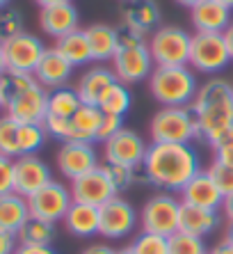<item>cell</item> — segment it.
Returning a JSON list of instances; mask_svg holds the SVG:
<instances>
[{
    "label": "cell",
    "mask_w": 233,
    "mask_h": 254,
    "mask_svg": "<svg viewBox=\"0 0 233 254\" xmlns=\"http://www.w3.org/2000/svg\"><path fill=\"white\" fill-rule=\"evenodd\" d=\"M199 165L201 160L192 144H167V142H151L142 163L146 184L165 192H181L187 181L201 170Z\"/></svg>",
    "instance_id": "cell-1"
},
{
    "label": "cell",
    "mask_w": 233,
    "mask_h": 254,
    "mask_svg": "<svg viewBox=\"0 0 233 254\" xmlns=\"http://www.w3.org/2000/svg\"><path fill=\"white\" fill-rule=\"evenodd\" d=\"M190 108L201 126V137L213 144L217 137L233 128V85L227 78H208L199 85Z\"/></svg>",
    "instance_id": "cell-2"
},
{
    "label": "cell",
    "mask_w": 233,
    "mask_h": 254,
    "mask_svg": "<svg viewBox=\"0 0 233 254\" xmlns=\"http://www.w3.org/2000/svg\"><path fill=\"white\" fill-rule=\"evenodd\" d=\"M0 89H2L5 115L18 119V122L44 124L48 113V89L39 85L35 73L7 71L0 78Z\"/></svg>",
    "instance_id": "cell-3"
},
{
    "label": "cell",
    "mask_w": 233,
    "mask_h": 254,
    "mask_svg": "<svg viewBox=\"0 0 233 254\" xmlns=\"http://www.w3.org/2000/svg\"><path fill=\"white\" fill-rule=\"evenodd\" d=\"M110 64L116 80L123 85L149 80V76L156 69V62L149 51V39L121 28L119 30V48H116L115 58L110 60Z\"/></svg>",
    "instance_id": "cell-4"
},
{
    "label": "cell",
    "mask_w": 233,
    "mask_h": 254,
    "mask_svg": "<svg viewBox=\"0 0 233 254\" xmlns=\"http://www.w3.org/2000/svg\"><path fill=\"white\" fill-rule=\"evenodd\" d=\"M199 80L190 66H156L149 76V92L160 108L192 106Z\"/></svg>",
    "instance_id": "cell-5"
},
{
    "label": "cell",
    "mask_w": 233,
    "mask_h": 254,
    "mask_svg": "<svg viewBox=\"0 0 233 254\" xmlns=\"http://www.w3.org/2000/svg\"><path fill=\"white\" fill-rule=\"evenodd\" d=\"M151 142L167 144H192L201 137V126L190 106L181 108H160L149 124Z\"/></svg>",
    "instance_id": "cell-6"
},
{
    "label": "cell",
    "mask_w": 233,
    "mask_h": 254,
    "mask_svg": "<svg viewBox=\"0 0 233 254\" xmlns=\"http://www.w3.org/2000/svg\"><path fill=\"white\" fill-rule=\"evenodd\" d=\"M192 35L178 25H160L149 37V51L156 66H185L190 62Z\"/></svg>",
    "instance_id": "cell-7"
},
{
    "label": "cell",
    "mask_w": 233,
    "mask_h": 254,
    "mask_svg": "<svg viewBox=\"0 0 233 254\" xmlns=\"http://www.w3.org/2000/svg\"><path fill=\"white\" fill-rule=\"evenodd\" d=\"M229 62H231V53L222 32H194L192 46H190V62H187V66L194 73L215 76L227 69Z\"/></svg>",
    "instance_id": "cell-8"
},
{
    "label": "cell",
    "mask_w": 233,
    "mask_h": 254,
    "mask_svg": "<svg viewBox=\"0 0 233 254\" xmlns=\"http://www.w3.org/2000/svg\"><path fill=\"white\" fill-rule=\"evenodd\" d=\"M178 218H181V199L174 197V192L160 190L144 201L140 211V227L142 231L169 238L178 231Z\"/></svg>",
    "instance_id": "cell-9"
},
{
    "label": "cell",
    "mask_w": 233,
    "mask_h": 254,
    "mask_svg": "<svg viewBox=\"0 0 233 254\" xmlns=\"http://www.w3.org/2000/svg\"><path fill=\"white\" fill-rule=\"evenodd\" d=\"M101 215V227L99 234L103 238H126L135 231V227L140 225V213L135 211V206L123 197H112L110 201H105L103 206H99Z\"/></svg>",
    "instance_id": "cell-10"
},
{
    "label": "cell",
    "mask_w": 233,
    "mask_h": 254,
    "mask_svg": "<svg viewBox=\"0 0 233 254\" xmlns=\"http://www.w3.org/2000/svg\"><path fill=\"white\" fill-rule=\"evenodd\" d=\"M71 204H73L71 188H66L64 184H59L55 179H53L48 186H44L41 190H37L32 197H28L30 215L48 220L53 225L59 222V220H64Z\"/></svg>",
    "instance_id": "cell-11"
},
{
    "label": "cell",
    "mask_w": 233,
    "mask_h": 254,
    "mask_svg": "<svg viewBox=\"0 0 233 254\" xmlns=\"http://www.w3.org/2000/svg\"><path fill=\"white\" fill-rule=\"evenodd\" d=\"M146 149H149V144L144 142V137L137 130L123 126L116 135L103 142V158L105 163H115V165L140 167L144 163Z\"/></svg>",
    "instance_id": "cell-12"
},
{
    "label": "cell",
    "mask_w": 233,
    "mask_h": 254,
    "mask_svg": "<svg viewBox=\"0 0 233 254\" xmlns=\"http://www.w3.org/2000/svg\"><path fill=\"white\" fill-rule=\"evenodd\" d=\"M5 60H7V71H16V73H35L37 64L41 62L46 46L39 37L30 35V32H21V35L7 39L5 44Z\"/></svg>",
    "instance_id": "cell-13"
},
{
    "label": "cell",
    "mask_w": 233,
    "mask_h": 254,
    "mask_svg": "<svg viewBox=\"0 0 233 254\" xmlns=\"http://www.w3.org/2000/svg\"><path fill=\"white\" fill-rule=\"evenodd\" d=\"M116 195H119V190L112 184V179L108 177L103 165L94 167L92 172L71 181V197H73V201H80V204L103 206L105 201H110Z\"/></svg>",
    "instance_id": "cell-14"
},
{
    "label": "cell",
    "mask_w": 233,
    "mask_h": 254,
    "mask_svg": "<svg viewBox=\"0 0 233 254\" xmlns=\"http://www.w3.org/2000/svg\"><path fill=\"white\" fill-rule=\"evenodd\" d=\"M55 165L69 181L92 172L94 167H99V154L94 149V142H62L55 154Z\"/></svg>",
    "instance_id": "cell-15"
},
{
    "label": "cell",
    "mask_w": 233,
    "mask_h": 254,
    "mask_svg": "<svg viewBox=\"0 0 233 254\" xmlns=\"http://www.w3.org/2000/svg\"><path fill=\"white\" fill-rule=\"evenodd\" d=\"M53 181V172L37 154L14 158V192L21 197H32L37 190L48 186Z\"/></svg>",
    "instance_id": "cell-16"
},
{
    "label": "cell",
    "mask_w": 233,
    "mask_h": 254,
    "mask_svg": "<svg viewBox=\"0 0 233 254\" xmlns=\"http://www.w3.org/2000/svg\"><path fill=\"white\" fill-rule=\"evenodd\" d=\"M119 16L123 28L146 39L160 28V7L156 0H126Z\"/></svg>",
    "instance_id": "cell-17"
},
{
    "label": "cell",
    "mask_w": 233,
    "mask_h": 254,
    "mask_svg": "<svg viewBox=\"0 0 233 254\" xmlns=\"http://www.w3.org/2000/svg\"><path fill=\"white\" fill-rule=\"evenodd\" d=\"M178 195H181L178 199L183 204L199 206V208H210V211H220L222 201H224V195L220 192V188H217V184L208 174V170H199Z\"/></svg>",
    "instance_id": "cell-18"
},
{
    "label": "cell",
    "mask_w": 233,
    "mask_h": 254,
    "mask_svg": "<svg viewBox=\"0 0 233 254\" xmlns=\"http://www.w3.org/2000/svg\"><path fill=\"white\" fill-rule=\"evenodd\" d=\"M39 28L44 35L59 39L73 30H80V16L73 2H62V5H51L39 9Z\"/></svg>",
    "instance_id": "cell-19"
},
{
    "label": "cell",
    "mask_w": 233,
    "mask_h": 254,
    "mask_svg": "<svg viewBox=\"0 0 233 254\" xmlns=\"http://www.w3.org/2000/svg\"><path fill=\"white\" fill-rule=\"evenodd\" d=\"M73 69H76V66L71 64V62H66V60L55 51V46H51V48H46L41 62L37 64L35 78L39 80V85H44L48 92H53V89H59V87H66V85H69L71 76H73Z\"/></svg>",
    "instance_id": "cell-20"
},
{
    "label": "cell",
    "mask_w": 233,
    "mask_h": 254,
    "mask_svg": "<svg viewBox=\"0 0 233 254\" xmlns=\"http://www.w3.org/2000/svg\"><path fill=\"white\" fill-rule=\"evenodd\" d=\"M231 12L233 9L217 0H201L190 9V21L194 25V32H224L233 23Z\"/></svg>",
    "instance_id": "cell-21"
},
{
    "label": "cell",
    "mask_w": 233,
    "mask_h": 254,
    "mask_svg": "<svg viewBox=\"0 0 233 254\" xmlns=\"http://www.w3.org/2000/svg\"><path fill=\"white\" fill-rule=\"evenodd\" d=\"M115 83H116V76L112 69H108V66H92V69H87L80 76V80H78V85H76V92L82 103L99 106L103 94Z\"/></svg>",
    "instance_id": "cell-22"
},
{
    "label": "cell",
    "mask_w": 233,
    "mask_h": 254,
    "mask_svg": "<svg viewBox=\"0 0 233 254\" xmlns=\"http://www.w3.org/2000/svg\"><path fill=\"white\" fill-rule=\"evenodd\" d=\"M220 211H210V208L190 206L181 201V218H178V231L192 234V236L206 238L215 234L220 227Z\"/></svg>",
    "instance_id": "cell-23"
},
{
    "label": "cell",
    "mask_w": 233,
    "mask_h": 254,
    "mask_svg": "<svg viewBox=\"0 0 233 254\" xmlns=\"http://www.w3.org/2000/svg\"><path fill=\"white\" fill-rule=\"evenodd\" d=\"M103 119V110L99 106L82 103L73 117H69V133L66 142H96L99 126Z\"/></svg>",
    "instance_id": "cell-24"
},
{
    "label": "cell",
    "mask_w": 233,
    "mask_h": 254,
    "mask_svg": "<svg viewBox=\"0 0 233 254\" xmlns=\"http://www.w3.org/2000/svg\"><path fill=\"white\" fill-rule=\"evenodd\" d=\"M64 227L69 234L78 238H92L99 234L101 227V215H99V206H92V204H80V201H73L69 206L64 215Z\"/></svg>",
    "instance_id": "cell-25"
},
{
    "label": "cell",
    "mask_w": 233,
    "mask_h": 254,
    "mask_svg": "<svg viewBox=\"0 0 233 254\" xmlns=\"http://www.w3.org/2000/svg\"><path fill=\"white\" fill-rule=\"evenodd\" d=\"M94 62H110L119 48V30L108 23H94L85 28Z\"/></svg>",
    "instance_id": "cell-26"
},
{
    "label": "cell",
    "mask_w": 233,
    "mask_h": 254,
    "mask_svg": "<svg viewBox=\"0 0 233 254\" xmlns=\"http://www.w3.org/2000/svg\"><path fill=\"white\" fill-rule=\"evenodd\" d=\"M28 218H30V206L25 197H21L18 192L0 195V229L16 236L18 229L25 225Z\"/></svg>",
    "instance_id": "cell-27"
},
{
    "label": "cell",
    "mask_w": 233,
    "mask_h": 254,
    "mask_svg": "<svg viewBox=\"0 0 233 254\" xmlns=\"http://www.w3.org/2000/svg\"><path fill=\"white\" fill-rule=\"evenodd\" d=\"M53 46L73 66H85L92 62V51H89V42H87L85 30H73L69 35L59 37V39H55Z\"/></svg>",
    "instance_id": "cell-28"
},
{
    "label": "cell",
    "mask_w": 233,
    "mask_h": 254,
    "mask_svg": "<svg viewBox=\"0 0 233 254\" xmlns=\"http://www.w3.org/2000/svg\"><path fill=\"white\" fill-rule=\"evenodd\" d=\"M82 106L80 96H78L76 87H59L48 92V113L46 117H62L69 119L76 115V110Z\"/></svg>",
    "instance_id": "cell-29"
},
{
    "label": "cell",
    "mask_w": 233,
    "mask_h": 254,
    "mask_svg": "<svg viewBox=\"0 0 233 254\" xmlns=\"http://www.w3.org/2000/svg\"><path fill=\"white\" fill-rule=\"evenodd\" d=\"M16 238H18V245H53L55 225L48 222V220L30 215V218L25 220V225L18 229Z\"/></svg>",
    "instance_id": "cell-30"
},
{
    "label": "cell",
    "mask_w": 233,
    "mask_h": 254,
    "mask_svg": "<svg viewBox=\"0 0 233 254\" xmlns=\"http://www.w3.org/2000/svg\"><path fill=\"white\" fill-rule=\"evenodd\" d=\"M130 103H133V96H130L128 85H123L116 80V83L103 94L99 108L105 115H119V117H123V115L130 110Z\"/></svg>",
    "instance_id": "cell-31"
},
{
    "label": "cell",
    "mask_w": 233,
    "mask_h": 254,
    "mask_svg": "<svg viewBox=\"0 0 233 254\" xmlns=\"http://www.w3.org/2000/svg\"><path fill=\"white\" fill-rule=\"evenodd\" d=\"M48 133L44 128V124H30V122H21V128H18V151L21 156H30L37 154L44 142H46ZM18 156V158H21Z\"/></svg>",
    "instance_id": "cell-32"
},
{
    "label": "cell",
    "mask_w": 233,
    "mask_h": 254,
    "mask_svg": "<svg viewBox=\"0 0 233 254\" xmlns=\"http://www.w3.org/2000/svg\"><path fill=\"white\" fill-rule=\"evenodd\" d=\"M18 128H21V122L9 115H2L0 117V154L9 156V158H18L21 151H18Z\"/></svg>",
    "instance_id": "cell-33"
},
{
    "label": "cell",
    "mask_w": 233,
    "mask_h": 254,
    "mask_svg": "<svg viewBox=\"0 0 233 254\" xmlns=\"http://www.w3.org/2000/svg\"><path fill=\"white\" fill-rule=\"evenodd\" d=\"M105 172H108V177L112 179V184L116 186V190L121 192V190L130 188L133 184H140V181H146L144 177V167H126V165H115V163H105Z\"/></svg>",
    "instance_id": "cell-34"
},
{
    "label": "cell",
    "mask_w": 233,
    "mask_h": 254,
    "mask_svg": "<svg viewBox=\"0 0 233 254\" xmlns=\"http://www.w3.org/2000/svg\"><path fill=\"white\" fill-rule=\"evenodd\" d=\"M169 254H208L204 238L185 234V231H176L169 236Z\"/></svg>",
    "instance_id": "cell-35"
},
{
    "label": "cell",
    "mask_w": 233,
    "mask_h": 254,
    "mask_svg": "<svg viewBox=\"0 0 233 254\" xmlns=\"http://www.w3.org/2000/svg\"><path fill=\"white\" fill-rule=\"evenodd\" d=\"M130 245L137 254H169V238L151 231H140Z\"/></svg>",
    "instance_id": "cell-36"
},
{
    "label": "cell",
    "mask_w": 233,
    "mask_h": 254,
    "mask_svg": "<svg viewBox=\"0 0 233 254\" xmlns=\"http://www.w3.org/2000/svg\"><path fill=\"white\" fill-rule=\"evenodd\" d=\"M23 32V14L16 7H5L0 9V42L5 44L7 39Z\"/></svg>",
    "instance_id": "cell-37"
},
{
    "label": "cell",
    "mask_w": 233,
    "mask_h": 254,
    "mask_svg": "<svg viewBox=\"0 0 233 254\" xmlns=\"http://www.w3.org/2000/svg\"><path fill=\"white\" fill-rule=\"evenodd\" d=\"M208 174L213 177V181L217 184V188H220L222 195L224 197L233 195V167L222 165V163L213 160V165L208 167Z\"/></svg>",
    "instance_id": "cell-38"
},
{
    "label": "cell",
    "mask_w": 233,
    "mask_h": 254,
    "mask_svg": "<svg viewBox=\"0 0 233 254\" xmlns=\"http://www.w3.org/2000/svg\"><path fill=\"white\" fill-rule=\"evenodd\" d=\"M210 147H213V160L233 167V128L227 130L222 137H217Z\"/></svg>",
    "instance_id": "cell-39"
},
{
    "label": "cell",
    "mask_w": 233,
    "mask_h": 254,
    "mask_svg": "<svg viewBox=\"0 0 233 254\" xmlns=\"http://www.w3.org/2000/svg\"><path fill=\"white\" fill-rule=\"evenodd\" d=\"M121 128H123V117H119V115H105V113H103V119H101L96 142L110 140V137L116 135V133H119Z\"/></svg>",
    "instance_id": "cell-40"
},
{
    "label": "cell",
    "mask_w": 233,
    "mask_h": 254,
    "mask_svg": "<svg viewBox=\"0 0 233 254\" xmlns=\"http://www.w3.org/2000/svg\"><path fill=\"white\" fill-rule=\"evenodd\" d=\"M14 192V158L0 154V195Z\"/></svg>",
    "instance_id": "cell-41"
},
{
    "label": "cell",
    "mask_w": 233,
    "mask_h": 254,
    "mask_svg": "<svg viewBox=\"0 0 233 254\" xmlns=\"http://www.w3.org/2000/svg\"><path fill=\"white\" fill-rule=\"evenodd\" d=\"M18 248V238L14 234H7V231L0 229V254H14Z\"/></svg>",
    "instance_id": "cell-42"
},
{
    "label": "cell",
    "mask_w": 233,
    "mask_h": 254,
    "mask_svg": "<svg viewBox=\"0 0 233 254\" xmlns=\"http://www.w3.org/2000/svg\"><path fill=\"white\" fill-rule=\"evenodd\" d=\"M14 254H58L51 245H18Z\"/></svg>",
    "instance_id": "cell-43"
},
{
    "label": "cell",
    "mask_w": 233,
    "mask_h": 254,
    "mask_svg": "<svg viewBox=\"0 0 233 254\" xmlns=\"http://www.w3.org/2000/svg\"><path fill=\"white\" fill-rule=\"evenodd\" d=\"M80 254H116V250L110 248L108 243H92V245L85 248Z\"/></svg>",
    "instance_id": "cell-44"
},
{
    "label": "cell",
    "mask_w": 233,
    "mask_h": 254,
    "mask_svg": "<svg viewBox=\"0 0 233 254\" xmlns=\"http://www.w3.org/2000/svg\"><path fill=\"white\" fill-rule=\"evenodd\" d=\"M208 254H233V245L227 241V238H224V241L215 243V245L208 250Z\"/></svg>",
    "instance_id": "cell-45"
},
{
    "label": "cell",
    "mask_w": 233,
    "mask_h": 254,
    "mask_svg": "<svg viewBox=\"0 0 233 254\" xmlns=\"http://www.w3.org/2000/svg\"><path fill=\"white\" fill-rule=\"evenodd\" d=\"M222 215H224V220H229V222H233V195H227L224 197V201H222Z\"/></svg>",
    "instance_id": "cell-46"
},
{
    "label": "cell",
    "mask_w": 233,
    "mask_h": 254,
    "mask_svg": "<svg viewBox=\"0 0 233 254\" xmlns=\"http://www.w3.org/2000/svg\"><path fill=\"white\" fill-rule=\"evenodd\" d=\"M222 35H224V42H227V48H229V53H231V60H233V23L229 25V28L224 30Z\"/></svg>",
    "instance_id": "cell-47"
},
{
    "label": "cell",
    "mask_w": 233,
    "mask_h": 254,
    "mask_svg": "<svg viewBox=\"0 0 233 254\" xmlns=\"http://www.w3.org/2000/svg\"><path fill=\"white\" fill-rule=\"evenodd\" d=\"M7 73V60H5V46L0 42V78Z\"/></svg>",
    "instance_id": "cell-48"
},
{
    "label": "cell",
    "mask_w": 233,
    "mask_h": 254,
    "mask_svg": "<svg viewBox=\"0 0 233 254\" xmlns=\"http://www.w3.org/2000/svg\"><path fill=\"white\" fill-rule=\"evenodd\" d=\"M39 7H51V5H62V2H71V0H35Z\"/></svg>",
    "instance_id": "cell-49"
},
{
    "label": "cell",
    "mask_w": 233,
    "mask_h": 254,
    "mask_svg": "<svg viewBox=\"0 0 233 254\" xmlns=\"http://www.w3.org/2000/svg\"><path fill=\"white\" fill-rule=\"evenodd\" d=\"M174 2H178V5H183V7H190V9H192V7H194V5H199L201 0H174Z\"/></svg>",
    "instance_id": "cell-50"
},
{
    "label": "cell",
    "mask_w": 233,
    "mask_h": 254,
    "mask_svg": "<svg viewBox=\"0 0 233 254\" xmlns=\"http://www.w3.org/2000/svg\"><path fill=\"white\" fill-rule=\"evenodd\" d=\"M116 254H137V252H135V248H133V245H126V248L116 250Z\"/></svg>",
    "instance_id": "cell-51"
},
{
    "label": "cell",
    "mask_w": 233,
    "mask_h": 254,
    "mask_svg": "<svg viewBox=\"0 0 233 254\" xmlns=\"http://www.w3.org/2000/svg\"><path fill=\"white\" fill-rule=\"evenodd\" d=\"M227 241L233 245V222H229V229H227Z\"/></svg>",
    "instance_id": "cell-52"
},
{
    "label": "cell",
    "mask_w": 233,
    "mask_h": 254,
    "mask_svg": "<svg viewBox=\"0 0 233 254\" xmlns=\"http://www.w3.org/2000/svg\"><path fill=\"white\" fill-rule=\"evenodd\" d=\"M217 2H222L224 7H229V9H233V0H217Z\"/></svg>",
    "instance_id": "cell-53"
},
{
    "label": "cell",
    "mask_w": 233,
    "mask_h": 254,
    "mask_svg": "<svg viewBox=\"0 0 233 254\" xmlns=\"http://www.w3.org/2000/svg\"><path fill=\"white\" fill-rule=\"evenodd\" d=\"M5 7H9V0H0V9H5Z\"/></svg>",
    "instance_id": "cell-54"
},
{
    "label": "cell",
    "mask_w": 233,
    "mask_h": 254,
    "mask_svg": "<svg viewBox=\"0 0 233 254\" xmlns=\"http://www.w3.org/2000/svg\"><path fill=\"white\" fill-rule=\"evenodd\" d=\"M0 110H2V89H0Z\"/></svg>",
    "instance_id": "cell-55"
},
{
    "label": "cell",
    "mask_w": 233,
    "mask_h": 254,
    "mask_svg": "<svg viewBox=\"0 0 233 254\" xmlns=\"http://www.w3.org/2000/svg\"><path fill=\"white\" fill-rule=\"evenodd\" d=\"M123 2H126V0H123Z\"/></svg>",
    "instance_id": "cell-56"
}]
</instances>
